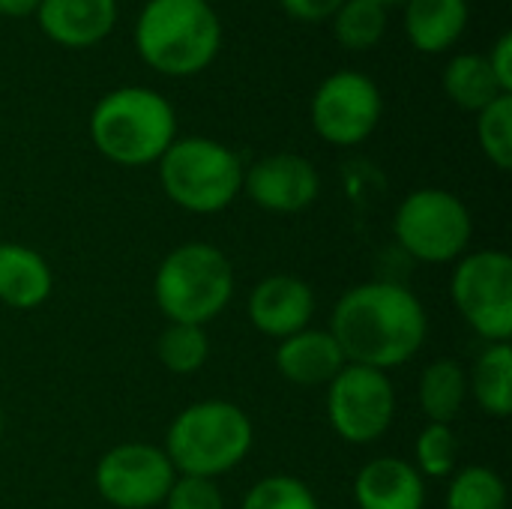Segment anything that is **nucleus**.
<instances>
[{
	"label": "nucleus",
	"mask_w": 512,
	"mask_h": 509,
	"mask_svg": "<svg viewBox=\"0 0 512 509\" xmlns=\"http://www.w3.org/2000/svg\"><path fill=\"white\" fill-rule=\"evenodd\" d=\"M330 333L345 363L390 372L417 357L429 336L420 297L399 282H363L333 306Z\"/></svg>",
	"instance_id": "f257e3e1"
},
{
	"label": "nucleus",
	"mask_w": 512,
	"mask_h": 509,
	"mask_svg": "<svg viewBox=\"0 0 512 509\" xmlns=\"http://www.w3.org/2000/svg\"><path fill=\"white\" fill-rule=\"evenodd\" d=\"M177 138L174 105L153 87L126 84L105 93L90 111V141L114 165L144 168L162 159Z\"/></svg>",
	"instance_id": "f03ea898"
},
{
	"label": "nucleus",
	"mask_w": 512,
	"mask_h": 509,
	"mask_svg": "<svg viewBox=\"0 0 512 509\" xmlns=\"http://www.w3.org/2000/svg\"><path fill=\"white\" fill-rule=\"evenodd\" d=\"M219 48L222 21L204 0H147L135 18V51L159 75H198Z\"/></svg>",
	"instance_id": "7ed1b4c3"
},
{
	"label": "nucleus",
	"mask_w": 512,
	"mask_h": 509,
	"mask_svg": "<svg viewBox=\"0 0 512 509\" xmlns=\"http://www.w3.org/2000/svg\"><path fill=\"white\" fill-rule=\"evenodd\" d=\"M255 429L249 414L225 399L186 405L168 426L165 456L177 477L216 480L234 471L252 450Z\"/></svg>",
	"instance_id": "20e7f679"
},
{
	"label": "nucleus",
	"mask_w": 512,
	"mask_h": 509,
	"mask_svg": "<svg viewBox=\"0 0 512 509\" xmlns=\"http://www.w3.org/2000/svg\"><path fill=\"white\" fill-rule=\"evenodd\" d=\"M234 297V267L213 243H180L153 276V300L168 324L204 327L225 312Z\"/></svg>",
	"instance_id": "39448f33"
},
{
	"label": "nucleus",
	"mask_w": 512,
	"mask_h": 509,
	"mask_svg": "<svg viewBox=\"0 0 512 509\" xmlns=\"http://www.w3.org/2000/svg\"><path fill=\"white\" fill-rule=\"evenodd\" d=\"M156 165L168 201L189 213H219L243 192V159L213 138H174Z\"/></svg>",
	"instance_id": "423d86ee"
},
{
	"label": "nucleus",
	"mask_w": 512,
	"mask_h": 509,
	"mask_svg": "<svg viewBox=\"0 0 512 509\" xmlns=\"http://www.w3.org/2000/svg\"><path fill=\"white\" fill-rule=\"evenodd\" d=\"M393 231L399 246L423 264L459 261L474 237V219L465 201L447 189H414L402 198Z\"/></svg>",
	"instance_id": "0eeeda50"
},
{
	"label": "nucleus",
	"mask_w": 512,
	"mask_h": 509,
	"mask_svg": "<svg viewBox=\"0 0 512 509\" xmlns=\"http://www.w3.org/2000/svg\"><path fill=\"white\" fill-rule=\"evenodd\" d=\"M450 297L468 327L489 345L512 336V258L501 249L465 252L450 279Z\"/></svg>",
	"instance_id": "6e6552de"
},
{
	"label": "nucleus",
	"mask_w": 512,
	"mask_h": 509,
	"mask_svg": "<svg viewBox=\"0 0 512 509\" xmlns=\"http://www.w3.org/2000/svg\"><path fill=\"white\" fill-rule=\"evenodd\" d=\"M327 420L345 444L381 441L396 420V393L387 372L345 363L327 384Z\"/></svg>",
	"instance_id": "1a4fd4ad"
},
{
	"label": "nucleus",
	"mask_w": 512,
	"mask_h": 509,
	"mask_svg": "<svg viewBox=\"0 0 512 509\" xmlns=\"http://www.w3.org/2000/svg\"><path fill=\"white\" fill-rule=\"evenodd\" d=\"M384 99L378 84L357 69L327 75L312 93L309 117L321 141L333 147L363 144L381 123Z\"/></svg>",
	"instance_id": "9d476101"
},
{
	"label": "nucleus",
	"mask_w": 512,
	"mask_h": 509,
	"mask_svg": "<svg viewBox=\"0 0 512 509\" xmlns=\"http://www.w3.org/2000/svg\"><path fill=\"white\" fill-rule=\"evenodd\" d=\"M174 480L177 471L165 450L141 441L111 447L93 471L99 498L114 509L159 507Z\"/></svg>",
	"instance_id": "9b49d317"
},
{
	"label": "nucleus",
	"mask_w": 512,
	"mask_h": 509,
	"mask_svg": "<svg viewBox=\"0 0 512 509\" xmlns=\"http://www.w3.org/2000/svg\"><path fill=\"white\" fill-rule=\"evenodd\" d=\"M243 192L270 213H300L318 201V168L300 153H273L252 162L243 174Z\"/></svg>",
	"instance_id": "f8f14e48"
},
{
	"label": "nucleus",
	"mask_w": 512,
	"mask_h": 509,
	"mask_svg": "<svg viewBox=\"0 0 512 509\" xmlns=\"http://www.w3.org/2000/svg\"><path fill=\"white\" fill-rule=\"evenodd\" d=\"M315 315V291L309 282L276 273L261 279L249 294V321L258 333L270 339H288L309 327Z\"/></svg>",
	"instance_id": "ddd939ff"
},
{
	"label": "nucleus",
	"mask_w": 512,
	"mask_h": 509,
	"mask_svg": "<svg viewBox=\"0 0 512 509\" xmlns=\"http://www.w3.org/2000/svg\"><path fill=\"white\" fill-rule=\"evenodd\" d=\"M33 15L54 45L81 51L111 36L120 6L117 0H39Z\"/></svg>",
	"instance_id": "4468645a"
},
{
	"label": "nucleus",
	"mask_w": 512,
	"mask_h": 509,
	"mask_svg": "<svg viewBox=\"0 0 512 509\" xmlns=\"http://www.w3.org/2000/svg\"><path fill=\"white\" fill-rule=\"evenodd\" d=\"M354 504L357 509H423L426 480L408 459L381 456L357 471Z\"/></svg>",
	"instance_id": "2eb2a0df"
},
{
	"label": "nucleus",
	"mask_w": 512,
	"mask_h": 509,
	"mask_svg": "<svg viewBox=\"0 0 512 509\" xmlns=\"http://www.w3.org/2000/svg\"><path fill=\"white\" fill-rule=\"evenodd\" d=\"M276 369L294 387H327L345 369V357L330 330L306 327L279 342Z\"/></svg>",
	"instance_id": "dca6fc26"
},
{
	"label": "nucleus",
	"mask_w": 512,
	"mask_h": 509,
	"mask_svg": "<svg viewBox=\"0 0 512 509\" xmlns=\"http://www.w3.org/2000/svg\"><path fill=\"white\" fill-rule=\"evenodd\" d=\"M54 273L48 261L24 243H0V303L30 312L51 297Z\"/></svg>",
	"instance_id": "f3484780"
},
{
	"label": "nucleus",
	"mask_w": 512,
	"mask_h": 509,
	"mask_svg": "<svg viewBox=\"0 0 512 509\" xmlns=\"http://www.w3.org/2000/svg\"><path fill=\"white\" fill-rule=\"evenodd\" d=\"M471 18L468 0H405V36L423 54L453 48Z\"/></svg>",
	"instance_id": "a211bd4d"
},
{
	"label": "nucleus",
	"mask_w": 512,
	"mask_h": 509,
	"mask_svg": "<svg viewBox=\"0 0 512 509\" xmlns=\"http://www.w3.org/2000/svg\"><path fill=\"white\" fill-rule=\"evenodd\" d=\"M468 393L477 399V405L495 417L507 420L512 411V348L510 342H495L489 345L471 375H468Z\"/></svg>",
	"instance_id": "6ab92c4d"
},
{
	"label": "nucleus",
	"mask_w": 512,
	"mask_h": 509,
	"mask_svg": "<svg viewBox=\"0 0 512 509\" xmlns=\"http://www.w3.org/2000/svg\"><path fill=\"white\" fill-rule=\"evenodd\" d=\"M444 93L450 96L453 105H459L462 111H483L486 105H492L498 96H510L498 87L486 54L468 51V54H456L441 75Z\"/></svg>",
	"instance_id": "aec40b11"
},
{
	"label": "nucleus",
	"mask_w": 512,
	"mask_h": 509,
	"mask_svg": "<svg viewBox=\"0 0 512 509\" xmlns=\"http://www.w3.org/2000/svg\"><path fill=\"white\" fill-rule=\"evenodd\" d=\"M420 408L429 417V423H453L468 399V372L444 357L423 369L420 375Z\"/></svg>",
	"instance_id": "412c9836"
},
{
	"label": "nucleus",
	"mask_w": 512,
	"mask_h": 509,
	"mask_svg": "<svg viewBox=\"0 0 512 509\" xmlns=\"http://www.w3.org/2000/svg\"><path fill=\"white\" fill-rule=\"evenodd\" d=\"M330 21L342 48L366 51L375 48L387 33V6L375 0H345Z\"/></svg>",
	"instance_id": "4be33fe9"
},
{
	"label": "nucleus",
	"mask_w": 512,
	"mask_h": 509,
	"mask_svg": "<svg viewBox=\"0 0 512 509\" xmlns=\"http://www.w3.org/2000/svg\"><path fill=\"white\" fill-rule=\"evenodd\" d=\"M447 509H507V483L486 465H468L447 486Z\"/></svg>",
	"instance_id": "5701e85b"
},
{
	"label": "nucleus",
	"mask_w": 512,
	"mask_h": 509,
	"mask_svg": "<svg viewBox=\"0 0 512 509\" xmlns=\"http://www.w3.org/2000/svg\"><path fill=\"white\" fill-rule=\"evenodd\" d=\"M156 357L171 375H192L210 357V339L204 327L168 324L156 339Z\"/></svg>",
	"instance_id": "b1692460"
},
{
	"label": "nucleus",
	"mask_w": 512,
	"mask_h": 509,
	"mask_svg": "<svg viewBox=\"0 0 512 509\" xmlns=\"http://www.w3.org/2000/svg\"><path fill=\"white\" fill-rule=\"evenodd\" d=\"M459 462V438L453 432V426L447 423H429L417 441H414V468L420 471V477L426 480H444L453 477Z\"/></svg>",
	"instance_id": "393cba45"
},
{
	"label": "nucleus",
	"mask_w": 512,
	"mask_h": 509,
	"mask_svg": "<svg viewBox=\"0 0 512 509\" xmlns=\"http://www.w3.org/2000/svg\"><path fill=\"white\" fill-rule=\"evenodd\" d=\"M477 144L483 156L498 168H512V96H498L492 105L477 111Z\"/></svg>",
	"instance_id": "a878e982"
},
{
	"label": "nucleus",
	"mask_w": 512,
	"mask_h": 509,
	"mask_svg": "<svg viewBox=\"0 0 512 509\" xmlns=\"http://www.w3.org/2000/svg\"><path fill=\"white\" fill-rule=\"evenodd\" d=\"M240 509H321L318 507V498L315 492L297 480V477H288V474H273V477H264L258 480Z\"/></svg>",
	"instance_id": "bb28decb"
},
{
	"label": "nucleus",
	"mask_w": 512,
	"mask_h": 509,
	"mask_svg": "<svg viewBox=\"0 0 512 509\" xmlns=\"http://www.w3.org/2000/svg\"><path fill=\"white\" fill-rule=\"evenodd\" d=\"M162 504L165 509H225V498H222L216 480L177 477Z\"/></svg>",
	"instance_id": "cd10ccee"
},
{
	"label": "nucleus",
	"mask_w": 512,
	"mask_h": 509,
	"mask_svg": "<svg viewBox=\"0 0 512 509\" xmlns=\"http://www.w3.org/2000/svg\"><path fill=\"white\" fill-rule=\"evenodd\" d=\"M342 3H345V0H279V6H282L294 21H306V24L330 21Z\"/></svg>",
	"instance_id": "c85d7f7f"
},
{
	"label": "nucleus",
	"mask_w": 512,
	"mask_h": 509,
	"mask_svg": "<svg viewBox=\"0 0 512 509\" xmlns=\"http://www.w3.org/2000/svg\"><path fill=\"white\" fill-rule=\"evenodd\" d=\"M486 60H489V69H492V75H495L498 87L512 96V33L510 30H507V33H501V36L495 39V45L489 48Z\"/></svg>",
	"instance_id": "c756f323"
},
{
	"label": "nucleus",
	"mask_w": 512,
	"mask_h": 509,
	"mask_svg": "<svg viewBox=\"0 0 512 509\" xmlns=\"http://www.w3.org/2000/svg\"><path fill=\"white\" fill-rule=\"evenodd\" d=\"M39 0H0V15L6 18H27L33 15Z\"/></svg>",
	"instance_id": "7c9ffc66"
},
{
	"label": "nucleus",
	"mask_w": 512,
	"mask_h": 509,
	"mask_svg": "<svg viewBox=\"0 0 512 509\" xmlns=\"http://www.w3.org/2000/svg\"><path fill=\"white\" fill-rule=\"evenodd\" d=\"M375 3H381V6H393V3H405V0H375Z\"/></svg>",
	"instance_id": "2f4dec72"
},
{
	"label": "nucleus",
	"mask_w": 512,
	"mask_h": 509,
	"mask_svg": "<svg viewBox=\"0 0 512 509\" xmlns=\"http://www.w3.org/2000/svg\"><path fill=\"white\" fill-rule=\"evenodd\" d=\"M3 423H6V417H3V405H0V438H3Z\"/></svg>",
	"instance_id": "473e14b6"
},
{
	"label": "nucleus",
	"mask_w": 512,
	"mask_h": 509,
	"mask_svg": "<svg viewBox=\"0 0 512 509\" xmlns=\"http://www.w3.org/2000/svg\"><path fill=\"white\" fill-rule=\"evenodd\" d=\"M204 3H210V6H213V3H216V0H204Z\"/></svg>",
	"instance_id": "72a5a7b5"
}]
</instances>
